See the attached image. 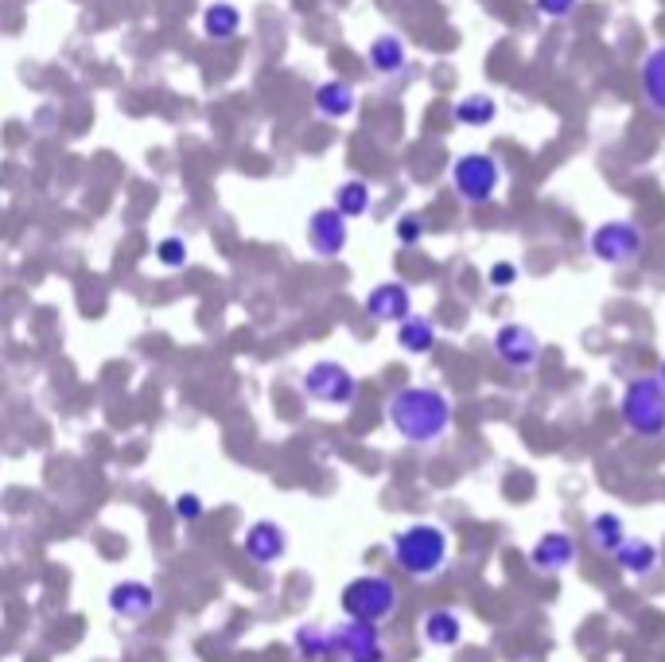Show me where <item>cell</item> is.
Masks as SVG:
<instances>
[{
  "label": "cell",
  "mask_w": 665,
  "mask_h": 662,
  "mask_svg": "<svg viewBox=\"0 0 665 662\" xmlns=\"http://www.w3.org/2000/svg\"><path fill=\"white\" fill-rule=\"evenodd\" d=\"M386 417L405 445L432 448L452 433L455 410H452V398H448L440 386L421 383V386H401V390L386 401Z\"/></svg>",
  "instance_id": "6da1fadb"
},
{
  "label": "cell",
  "mask_w": 665,
  "mask_h": 662,
  "mask_svg": "<svg viewBox=\"0 0 665 662\" xmlns=\"http://www.w3.org/2000/svg\"><path fill=\"white\" fill-rule=\"evenodd\" d=\"M448 558H452V538L440 523H409L389 538V561L413 580L440 577L448 570Z\"/></svg>",
  "instance_id": "7a4b0ae2"
},
{
  "label": "cell",
  "mask_w": 665,
  "mask_h": 662,
  "mask_svg": "<svg viewBox=\"0 0 665 662\" xmlns=\"http://www.w3.org/2000/svg\"><path fill=\"white\" fill-rule=\"evenodd\" d=\"M339 608L347 620L359 624H386L389 616H398L401 608V588L386 573H362V577L347 580L339 592Z\"/></svg>",
  "instance_id": "3957f363"
},
{
  "label": "cell",
  "mask_w": 665,
  "mask_h": 662,
  "mask_svg": "<svg viewBox=\"0 0 665 662\" xmlns=\"http://www.w3.org/2000/svg\"><path fill=\"white\" fill-rule=\"evenodd\" d=\"M619 421L623 429L638 440L665 437V386L657 383V374H650V378H630L623 386Z\"/></svg>",
  "instance_id": "277c9868"
},
{
  "label": "cell",
  "mask_w": 665,
  "mask_h": 662,
  "mask_svg": "<svg viewBox=\"0 0 665 662\" xmlns=\"http://www.w3.org/2000/svg\"><path fill=\"white\" fill-rule=\"evenodd\" d=\"M588 250L600 265L611 270H627L647 253V230L630 218H607L588 234Z\"/></svg>",
  "instance_id": "5b68a950"
},
{
  "label": "cell",
  "mask_w": 665,
  "mask_h": 662,
  "mask_svg": "<svg viewBox=\"0 0 665 662\" xmlns=\"http://www.w3.org/2000/svg\"><path fill=\"white\" fill-rule=\"evenodd\" d=\"M502 164L494 152H463L452 160V191L467 207H482L499 196Z\"/></svg>",
  "instance_id": "8992f818"
},
{
  "label": "cell",
  "mask_w": 665,
  "mask_h": 662,
  "mask_svg": "<svg viewBox=\"0 0 665 662\" xmlns=\"http://www.w3.org/2000/svg\"><path fill=\"white\" fill-rule=\"evenodd\" d=\"M300 390H304V398L315 401V405L347 410V405H354V398H359V378H354L351 366L339 363V359H319V363H312L304 371Z\"/></svg>",
  "instance_id": "52a82bcc"
},
{
  "label": "cell",
  "mask_w": 665,
  "mask_h": 662,
  "mask_svg": "<svg viewBox=\"0 0 665 662\" xmlns=\"http://www.w3.org/2000/svg\"><path fill=\"white\" fill-rule=\"evenodd\" d=\"M331 651L339 662H389L381 627L359 620H342L331 627Z\"/></svg>",
  "instance_id": "ba28073f"
},
{
  "label": "cell",
  "mask_w": 665,
  "mask_h": 662,
  "mask_svg": "<svg viewBox=\"0 0 665 662\" xmlns=\"http://www.w3.org/2000/svg\"><path fill=\"white\" fill-rule=\"evenodd\" d=\"M490 347H494V359H499L506 371H534L537 363H541V336H537L534 327L522 324V320H510V324H502L499 332H494V339H490Z\"/></svg>",
  "instance_id": "9c48e42d"
},
{
  "label": "cell",
  "mask_w": 665,
  "mask_h": 662,
  "mask_svg": "<svg viewBox=\"0 0 665 662\" xmlns=\"http://www.w3.org/2000/svg\"><path fill=\"white\" fill-rule=\"evenodd\" d=\"M304 234H308L312 253L315 258H324V262L339 258V253L347 250V242H351V226H347V218H342L335 207H319V211H312Z\"/></svg>",
  "instance_id": "30bf717a"
},
{
  "label": "cell",
  "mask_w": 665,
  "mask_h": 662,
  "mask_svg": "<svg viewBox=\"0 0 665 662\" xmlns=\"http://www.w3.org/2000/svg\"><path fill=\"white\" fill-rule=\"evenodd\" d=\"M105 604H110V612L117 620H129V624H145L152 612H156L160 597L156 588L148 585V580H117V585L110 588V597H105Z\"/></svg>",
  "instance_id": "8fae6325"
},
{
  "label": "cell",
  "mask_w": 665,
  "mask_h": 662,
  "mask_svg": "<svg viewBox=\"0 0 665 662\" xmlns=\"http://www.w3.org/2000/svg\"><path fill=\"white\" fill-rule=\"evenodd\" d=\"M529 565L545 577H561L564 570L576 565V538L564 530H545L529 546Z\"/></svg>",
  "instance_id": "7c38bea8"
},
{
  "label": "cell",
  "mask_w": 665,
  "mask_h": 662,
  "mask_svg": "<svg viewBox=\"0 0 665 662\" xmlns=\"http://www.w3.org/2000/svg\"><path fill=\"white\" fill-rule=\"evenodd\" d=\"M366 316H374L378 324H405L413 316V292L405 280H381L366 292Z\"/></svg>",
  "instance_id": "4fadbf2b"
},
{
  "label": "cell",
  "mask_w": 665,
  "mask_h": 662,
  "mask_svg": "<svg viewBox=\"0 0 665 662\" xmlns=\"http://www.w3.org/2000/svg\"><path fill=\"white\" fill-rule=\"evenodd\" d=\"M241 550L253 565H277L288 553V530L273 519H258V523L246 526V538H241Z\"/></svg>",
  "instance_id": "5bb4252c"
},
{
  "label": "cell",
  "mask_w": 665,
  "mask_h": 662,
  "mask_svg": "<svg viewBox=\"0 0 665 662\" xmlns=\"http://www.w3.org/2000/svg\"><path fill=\"white\" fill-rule=\"evenodd\" d=\"M421 639L436 651H452L463 644V616L455 608H428L421 616Z\"/></svg>",
  "instance_id": "9a60e30c"
},
{
  "label": "cell",
  "mask_w": 665,
  "mask_h": 662,
  "mask_svg": "<svg viewBox=\"0 0 665 662\" xmlns=\"http://www.w3.org/2000/svg\"><path fill=\"white\" fill-rule=\"evenodd\" d=\"M366 63L378 78H398L409 66L405 39H401L398 32H381V36H374V43H369V51H366Z\"/></svg>",
  "instance_id": "2e32d148"
},
{
  "label": "cell",
  "mask_w": 665,
  "mask_h": 662,
  "mask_svg": "<svg viewBox=\"0 0 665 662\" xmlns=\"http://www.w3.org/2000/svg\"><path fill=\"white\" fill-rule=\"evenodd\" d=\"M638 86H642V102L650 105V113L665 117V43L650 47L638 66Z\"/></svg>",
  "instance_id": "e0dca14e"
},
{
  "label": "cell",
  "mask_w": 665,
  "mask_h": 662,
  "mask_svg": "<svg viewBox=\"0 0 665 662\" xmlns=\"http://www.w3.org/2000/svg\"><path fill=\"white\" fill-rule=\"evenodd\" d=\"M615 565H619L630 580H647V577H654L657 565H662V553H657V546L650 538H627L619 546V553H615Z\"/></svg>",
  "instance_id": "ac0fdd59"
},
{
  "label": "cell",
  "mask_w": 665,
  "mask_h": 662,
  "mask_svg": "<svg viewBox=\"0 0 665 662\" xmlns=\"http://www.w3.org/2000/svg\"><path fill=\"white\" fill-rule=\"evenodd\" d=\"M315 113L319 117H327V122H342V117H351L354 105H359V93H354L351 83H339V78H331V83H319L315 86Z\"/></svg>",
  "instance_id": "d6986e66"
},
{
  "label": "cell",
  "mask_w": 665,
  "mask_h": 662,
  "mask_svg": "<svg viewBox=\"0 0 665 662\" xmlns=\"http://www.w3.org/2000/svg\"><path fill=\"white\" fill-rule=\"evenodd\" d=\"M627 538L630 534H627V523H623L619 511H595L588 519V541L603 553V558H615Z\"/></svg>",
  "instance_id": "ffe728a7"
},
{
  "label": "cell",
  "mask_w": 665,
  "mask_h": 662,
  "mask_svg": "<svg viewBox=\"0 0 665 662\" xmlns=\"http://www.w3.org/2000/svg\"><path fill=\"white\" fill-rule=\"evenodd\" d=\"M452 117H455V125H463V129H487V125H494V117H499V102H494L490 93L472 90L452 105Z\"/></svg>",
  "instance_id": "44dd1931"
},
{
  "label": "cell",
  "mask_w": 665,
  "mask_h": 662,
  "mask_svg": "<svg viewBox=\"0 0 665 662\" xmlns=\"http://www.w3.org/2000/svg\"><path fill=\"white\" fill-rule=\"evenodd\" d=\"M292 647H296V654H300L304 662L335 659V651H331V627H324V624H300V627H296V635H292Z\"/></svg>",
  "instance_id": "7402d4cb"
},
{
  "label": "cell",
  "mask_w": 665,
  "mask_h": 662,
  "mask_svg": "<svg viewBox=\"0 0 665 662\" xmlns=\"http://www.w3.org/2000/svg\"><path fill=\"white\" fill-rule=\"evenodd\" d=\"M398 347L405 354H413V359H421V354H432L436 347V324L428 316H409L405 324H398Z\"/></svg>",
  "instance_id": "603a6c76"
},
{
  "label": "cell",
  "mask_w": 665,
  "mask_h": 662,
  "mask_svg": "<svg viewBox=\"0 0 665 662\" xmlns=\"http://www.w3.org/2000/svg\"><path fill=\"white\" fill-rule=\"evenodd\" d=\"M369 203H374V191H369L366 179H342L339 187H335V211H339L347 223L351 218H362L369 215Z\"/></svg>",
  "instance_id": "cb8c5ba5"
},
{
  "label": "cell",
  "mask_w": 665,
  "mask_h": 662,
  "mask_svg": "<svg viewBox=\"0 0 665 662\" xmlns=\"http://www.w3.org/2000/svg\"><path fill=\"white\" fill-rule=\"evenodd\" d=\"M203 32H206V39L226 43V39H234L241 32V12L234 9V4H226V0H214V4L203 9Z\"/></svg>",
  "instance_id": "d4e9b609"
},
{
  "label": "cell",
  "mask_w": 665,
  "mask_h": 662,
  "mask_svg": "<svg viewBox=\"0 0 665 662\" xmlns=\"http://www.w3.org/2000/svg\"><path fill=\"white\" fill-rule=\"evenodd\" d=\"M156 262L164 265V270H184V265H187V242H184V238H176V234H172V238H164V242L156 246Z\"/></svg>",
  "instance_id": "484cf974"
},
{
  "label": "cell",
  "mask_w": 665,
  "mask_h": 662,
  "mask_svg": "<svg viewBox=\"0 0 665 662\" xmlns=\"http://www.w3.org/2000/svg\"><path fill=\"white\" fill-rule=\"evenodd\" d=\"M517 280H522V270H517L514 262H506V258H502V262H494L487 270V285L494 292H506V289H514Z\"/></svg>",
  "instance_id": "4316f807"
},
{
  "label": "cell",
  "mask_w": 665,
  "mask_h": 662,
  "mask_svg": "<svg viewBox=\"0 0 665 662\" xmlns=\"http://www.w3.org/2000/svg\"><path fill=\"white\" fill-rule=\"evenodd\" d=\"M393 234H398V242H401V246H416L421 238H425V218L416 215V211H409V215L398 218Z\"/></svg>",
  "instance_id": "83f0119b"
},
{
  "label": "cell",
  "mask_w": 665,
  "mask_h": 662,
  "mask_svg": "<svg viewBox=\"0 0 665 662\" xmlns=\"http://www.w3.org/2000/svg\"><path fill=\"white\" fill-rule=\"evenodd\" d=\"M172 511H176V519L179 523H195V519H203V499L195 491H184V495H176V503H172Z\"/></svg>",
  "instance_id": "f1b7e54d"
},
{
  "label": "cell",
  "mask_w": 665,
  "mask_h": 662,
  "mask_svg": "<svg viewBox=\"0 0 665 662\" xmlns=\"http://www.w3.org/2000/svg\"><path fill=\"white\" fill-rule=\"evenodd\" d=\"M580 4V0H534V9L541 12L545 20H564L573 16V9Z\"/></svg>",
  "instance_id": "f546056e"
},
{
  "label": "cell",
  "mask_w": 665,
  "mask_h": 662,
  "mask_svg": "<svg viewBox=\"0 0 665 662\" xmlns=\"http://www.w3.org/2000/svg\"><path fill=\"white\" fill-rule=\"evenodd\" d=\"M657 383L665 386V359H662V366H657Z\"/></svg>",
  "instance_id": "4dcf8cb0"
}]
</instances>
